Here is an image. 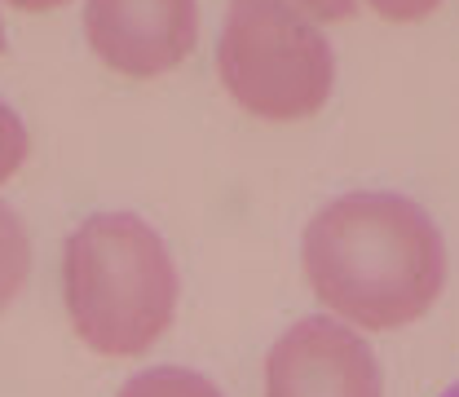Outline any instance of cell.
Wrapping results in <instances>:
<instances>
[{
    "mask_svg": "<svg viewBox=\"0 0 459 397\" xmlns=\"http://www.w3.org/2000/svg\"><path fill=\"white\" fill-rule=\"evenodd\" d=\"M62 291L75 336L93 353L137 358L169 332L177 270L146 221L102 212L66 238Z\"/></svg>",
    "mask_w": 459,
    "mask_h": 397,
    "instance_id": "2",
    "label": "cell"
},
{
    "mask_svg": "<svg viewBox=\"0 0 459 397\" xmlns=\"http://www.w3.org/2000/svg\"><path fill=\"white\" fill-rule=\"evenodd\" d=\"M442 397H459V384H451V389H446V393H442Z\"/></svg>",
    "mask_w": 459,
    "mask_h": 397,
    "instance_id": "12",
    "label": "cell"
},
{
    "mask_svg": "<svg viewBox=\"0 0 459 397\" xmlns=\"http://www.w3.org/2000/svg\"><path fill=\"white\" fill-rule=\"evenodd\" d=\"M27 160V128L22 119L0 102V181H9Z\"/></svg>",
    "mask_w": 459,
    "mask_h": 397,
    "instance_id": "8",
    "label": "cell"
},
{
    "mask_svg": "<svg viewBox=\"0 0 459 397\" xmlns=\"http://www.w3.org/2000/svg\"><path fill=\"white\" fill-rule=\"evenodd\" d=\"M0 49H4V27H0Z\"/></svg>",
    "mask_w": 459,
    "mask_h": 397,
    "instance_id": "13",
    "label": "cell"
},
{
    "mask_svg": "<svg viewBox=\"0 0 459 397\" xmlns=\"http://www.w3.org/2000/svg\"><path fill=\"white\" fill-rule=\"evenodd\" d=\"M13 9H22V13H45V9H57V4H66V0H9Z\"/></svg>",
    "mask_w": 459,
    "mask_h": 397,
    "instance_id": "11",
    "label": "cell"
},
{
    "mask_svg": "<svg viewBox=\"0 0 459 397\" xmlns=\"http://www.w3.org/2000/svg\"><path fill=\"white\" fill-rule=\"evenodd\" d=\"M217 71L243 111L305 119L327 102L336 57L309 18L270 0H234L217 45Z\"/></svg>",
    "mask_w": 459,
    "mask_h": 397,
    "instance_id": "3",
    "label": "cell"
},
{
    "mask_svg": "<svg viewBox=\"0 0 459 397\" xmlns=\"http://www.w3.org/2000/svg\"><path fill=\"white\" fill-rule=\"evenodd\" d=\"M27 274H31V238H27V226L18 221V212L9 203H0V314L27 287Z\"/></svg>",
    "mask_w": 459,
    "mask_h": 397,
    "instance_id": "6",
    "label": "cell"
},
{
    "mask_svg": "<svg viewBox=\"0 0 459 397\" xmlns=\"http://www.w3.org/2000/svg\"><path fill=\"white\" fill-rule=\"evenodd\" d=\"M119 397H221L204 375L195 371H181V367H155V371H142L133 375Z\"/></svg>",
    "mask_w": 459,
    "mask_h": 397,
    "instance_id": "7",
    "label": "cell"
},
{
    "mask_svg": "<svg viewBox=\"0 0 459 397\" xmlns=\"http://www.w3.org/2000/svg\"><path fill=\"white\" fill-rule=\"evenodd\" d=\"M270 4H283L300 18H314V22H344L353 18V0H270Z\"/></svg>",
    "mask_w": 459,
    "mask_h": 397,
    "instance_id": "9",
    "label": "cell"
},
{
    "mask_svg": "<svg viewBox=\"0 0 459 397\" xmlns=\"http://www.w3.org/2000/svg\"><path fill=\"white\" fill-rule=\"evenodd\" d=\"M265 397H380V367L349 327L305 318L270 349Z\"/></svg>",
    "mask_w": 459,
    "mask_h": 397,
    "instance_id": "5",
    "label": "cell"
},
{
    "mask_svg": "<svg viewBox=\"0 0 459 397\" xmlns=\"http://www.w3.org/2000/svg\"><path fill=\"white\" fill-rule=\"evenodd\" d=\"M380 18H389V22H420V18H429L442 0H367Z\"/></svg>",
    "mask_w": 459,
    "mask_h": 397,
    "instance_id": "10",
    "label": "cell"
},
{
    "mask_svg": "<svg viewBox=\"0 0 459 397\" xmlns=\"http://www.w3.org/2000/svg\"><path fill=\"white\" fill-rule=\"evenodd\" d=\"M305 279L341 318L394 332L442 296L446 243L402 194H344L305 229Z\"/></svg>",
    "mask_w": 459,
    "mask_h": 397,
    "instance_id": "1",
    "label": "cell"
},
{
    "mask_svg": "<svg viewBox=\"0 0 459 397\" xmlns=\"http://www.w3.org/2000/svg\"><path fill=\"white\" fill-rule=\"evenodd\" d=\"M84 36L111 71L151 80L190 57L199 9L195 0H89Z\"/></svg>",
    "mask_w": 459,
    "mask_h": 397,
    "instance_id": "4",
    "label": "cell"
}]
</instances>
